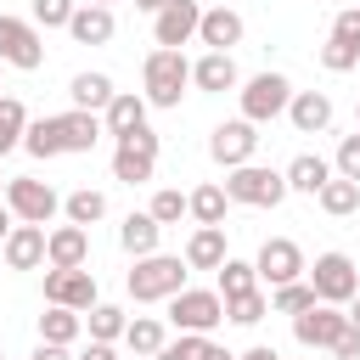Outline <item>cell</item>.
<instances>
[{"label":"cell","instance_id":"1","mask_svg":"<svg viewBox=\"0 0 360 360\" xmlns=\"http://www.w3.org/2000/svg\"><path fill=\"white\" fill-rule=\"evenodd\" d=\"M186 259H174V253H152V259H135V270L124 276V287H129V298L135 304H169L174 292H186Z\"/></svg>","mask_w":360,"mask_h":360},{"label":"cell","instance_id":"2","mask_svg":"<svg viewBox=\"0 0 360 360\" xmlns=\"http://www.w3.org/2000/svg\"><path fill=\"white\" fill-rule=\"evenodd\" d=\"M141 84H146V101L152 107H180V96H186V84H191V62H186V51H152L146 56V68H141Z\"/></svg>","mask_w":360,"mask_h":360},{"label":"cell","instance_id":"3","mask_svg":"<svg viewBox=\"0 0 360 360\" xmlns=\"http://www.w3.org/2000/svg\"><path fill=\"white\" fill-rule=\"evenodd\" d=\"M225 197L242 202V208H281L287 174H281V169H264V163H242V169L225 174Z\"/></svg>","mask_w":360,"mask_h":360},{"label":"cell","instance_id":"4","mask_svg":"<svg viewBox=\"0 0 360 360\" xmlns=\"http://www.w3.org/2000/svg\"><path fill=\"white\" fill-rule=\"evenodd\" d=\"M304 281L315 287V298H321V304H338V309L360 292V270H354V259H349V253H338V248H332V253H315V264L304 270Z\"/></svg>","mask_w":360,"mask_h":360},{"label":"cell","instance_id":"5","mask_svg":"<svg viewBox=\"0 0 360 360\" xmlns=\"http://www.w3.org/2000/svg\"><path fill=\"white\" fill-rule=\"evenodd\" d=\"M287 107H292V84H287V73L264 68V73H253V79L242 84V118H248V124H270V118H281Z\"/></svg>","mask_w":360,"mask_h":360},{"label":"cell","instance_id":"6","mask_svg":"<svg viewBox=\"0 0 360 360\" xmlns=\"http://www.w3.org/2000/svg\"><path fill=\"white\" fill-rule=\"evenodd\" d=\"M6 208H11V219H17V225H51V214L62 208V197H56V186H51V180L17 174V180H6Z\"/></svg>","mask_w":360,"mask_h":360},{"label":"cell","instance_id":"7","mask_svg":"<svg viewBox=\"0 0 360 360\" xmlns=\"http://www.w3.org/2000/svg\"><path fill=\"white\" fill-rule=\"evenodd\" d=\"M169 321H174V332H197V338H208V332L225 321V298H219L214 287H186V292L169 298Z\"/></svg>","mask_w":360,"mask_h":360},{"label":"cell","instance_id":"8","mask_svg":"<svg viewBox=\"0 0 360 360\" xmlns=\"http://www.w3.org/2000/svg\"><path fill=\"white\" fill-rule=\"evenodd\" d=\"M253 270H259V281L276 292V287H287V281H304V248L292 242V236H264L259 242V259H253Z\"/></svg>","mask_w":360,"mask_h":360},{"label":"cell","instance_id":"9","mask_svg":"<svg viewBox=\"0 0 360 360\" xmlns=\"http://www.w3.org/2000/svg\"><path fill=\"white\" fill-rule=\"evenodd\" d=\"M0 62L22 68V73H34L45 62V39H39V28L28 17H0Z\"/></svg>","mask_w":360,"mask_h":360},{"label":"cell","instance_id":"10","mask_svg":"<svg viewBox=\"0 0 360 360\" xmlns=\"http://www.w3.org/2000/svg\"><path fill=\"white\" fill-rule=\"evenodd\" d=\"M253 152H259V124H248V118H231L208 135V158L219 169H242V163H253Z\"/></svg>","mask_w":360,"mask_h":360},{"label":"cell","instance_id":"11","mask_svg":"<svg viewBox=\"0 0 360 360\" xmlns=\"http://www.w3.org/2000/svg\"><path fill=\"white\" fill-rule=\"evenodd\" d=\"M152 169H158V135H152V129L124 135V141H118V152H112V180L141 186V180H152Z\"/></svg>","mask_w":360,"mask_h":360},{"label":"cell","instance_id":"12","mask_svg":"<svg viewBox=\"0 0 360 360\" xmlns=\"http://www.w3.org/2000/svg\"><path fill=\"white\" fill-rule=\"evenodd\" d=\"M45 304H62V309L90 315L101 304L96 298V270H45Z\"/></svg>","mask_w":360,"mask_h":360},{"label":"cell","instance_id":"13","mask_svg":"<svg viewBox=\"0 0 360 360\" xmlns=\"http://www.w3.org/2000/svg\"><path fill=\"white\" fill-rule=\"evenodd\" d=\"M343 326H349V309H338V304H309L304 315H292V338L304 349H332L343 338Z\"/></svg>","mask_w":360,"mask_h":360},{"label":"cell","instance_id":"14","mask_svg":"<svg viewBox=\"0 0 360 360\" xmlns=\"http://www.w3.org/2000/svg\"><path fill=\"white\" fill-rule=\"evenodd\" d=\"M197 28H202V6H197V0H169V6L152 17V34H158L163 51H180L186 39H197Z\"/></svg>","mask_w":360,"mask_h":360},{"label":"cell","instance_id":"15","mask_svg":"<svg viewBox=\"0 0 360 360\" xmlns=\"http://www.w3.org/2000/svg\"><path fill=\"white\" fill-rule=\"evenodd\" d=\"M90 264V231L84 225H56L45 242V270H84Z\"/></svg>","mask_w":360,"mask_h":360},{"label":"cell","instance_id":"16","mask_svg":"<svg viewBox=\"0 0 360 360\" xmlns=\"http://www.w3.org/2000/svg\"><path fill=\"white\" fill-rule=\"evenodd\" d=\"M191 84H197V90H208V96H225V90H236V84H242V73H236V56H231V51H202V56L191 62Z\"/></svg>","mask_w":360,"mask_h":360},{"label":"cell","instance_id":"17","mask_svg":"<svg viewBox=\"0 0 360 360\" xmlns=\"http://www.w3.org/2000/svg\"><path fill=\"white\" fill-rule=\"evenodd\" d=\"M45 242H51L45 225H11V236L0 242V253H6L11 270H39L45 264Z\"/></svg>","mask_w":360,"mask_h":360},{"label":"cell","instance_id":"18","mask_svg":"<svg viewBox=\"0 0 360 360\" xmlns=\"http://www.w3.org/2000/svg\"><path fill=\"white\" fill-rule=\"evenodd\" d=\"M146 96H135V90H118L112 96V107L101 112V124H107V135L112 141H124V135H135V129H146Z\"/></svg>","mask_w":360,"mask_h":360},{"label":"cell","instance_id":"19","mask_svg":"<svg viewBox=\"0 0 360 360\" xmlns=\"http://www.w3.org/2000/svg\"><path fill=\"white\" fill-rule=\"evenodd\" d=\"M287 118H292L298 135H321V129L332 124V96H326V90H292Z\"/></svg>","mask_w":360,"mask_h":360},{"label":"cell","instance_id":"20","mask_svg":"<svg viewBox=\"0 0 360 360\" xmlns=\"http://www.w3.org/2000/svg\"><path fill=\"white\" fill-rule=\"evenodd\" d=\"M56 129H62V146H68V152H96V141L107 135L101 112H79V107L56 112Z\"/></svg>","mask_w":360,"mask_h":360},{"label":"cell","instance_id":"21","mask_svg":"<svg viewBox=\"0 0 360 360\" xmlns=\"http://www.w3.org/2000/svg\"><path fill=\"white\" fill-rule=\"evenodd\" d=\"M225 259H231L225 225H197V231L186 236V264H191V270H219Z\"/></svg>","mask_w":360,"mask_h":360},{"label":"cell","instance_id":"22","mask_svg":"<svg viewBox=\"0 0 360 360\" xmlns=\"http://www.w3.org/2000/svg\"><path fill=\"white\" fill-rule=\"evenodd\" d=\"M281 174H287V191H304V197H321V186H326V180H332L338 169H332V163H326L321 152H298V158H292V163H287Z\"/></svg>","mask_w":360,"mask_h":360},{"label":"cell","instance_id":"23","mask_svg":"<svg viewBox=\"0 0 360 360\" xmlns=\"http://www.w3.org/2000/svg\"><path fill=\"white\" fill-rule=\"evenodd\" d=\"M197 39H202L208 51H231V45H242V17H236L231 6H214V11H202Z\"/></svg>","mask_w":360,"mask_h":360},{"label":"cell","instance_id":"24","mask_svg":"<svg viewBox=\"0 0 360 360\" xmlns=\"http://www.w3.org/2000/svg\"><path fill=\"white\" fill-rule=\"evenodd\" d=\"M68 34L79 39V45H107L112 39V6H79L73 11V22H68Z\"/></svg>","mask_w":360,"mask_h":360},{"label":"cell","instance_id":"25","mask_svg":"<svg viewBox=\"0 0 360 360\" xmlns=\"http://www.w3.org/2000/svg\"><path fill=\"white\" fill-rule=\"evenodd\" d=\"M68 96H73V107H79V112H107L118 90H112V79H107V73H73Z\"/></svg>","mask_w":360,"mask_h":360},{"label":"cell","instance_id":"26","mask_svg":"<svg viewBox=\"0 0 360 360\" xmlns=\"http://www.w3.org/2000/svg\"><path fill=\"white\" fill-rule=\"evenodd\" d=\"M79 332H84V315H79V309L45 304V315H39V343H62V349H73Z\"/></svg>","mask_w":360,"mask_h":360},{"label":"cell","instance_id":"27","mask_svg":"<svg viewBox=\"0 0 360 360\" xmlns=\"http://www.w3.org/2000/svg\"><path fill=\"white\" fill-rule=\"evenodd\" d=\"M158 236H163V225H158L152 214H129V219L118 225V242H124V253H135V259H152V253H158Z\"/></svg>","mask_w":360,"mask_h":360},{"label":"cell","instance_id":"28","mask_svg":"<svg viewBox=\"0 0 360 360\" xmlns=\"http://www.w3.org/2000/svg\"><path fill=\"white\" fill-rule=\"evenodd\" d=\"M163 343H169V332H163V321H158V315H135V321L124 326V349H129L135 360H152Z\"/></svg>","mask_w":360,"mask_h":360},{"label":"cell","instance_id":"29","mask_svg":"<svg viewBox=\"0 0 360 360\" xmlns=\"http://www.w3.org/2000/svg\"><path fill=\"white\" fill-rule=\"evenodd\" d=\"M186 202H191V219L197 225H225V208H231V197H225V186H197V191H186Z\"/></svg>","mask_w":360,"mask_h":360},{"label":"cell","instance_id":"30","mask_svg":"<svg viewBox=\"0 0 360 360\" xmlns=\"http://www.w3.org/2000/svg\"><path fill=\"white\" fill-rule=\"evenodd\" d=\"M62 214H68V225H96V219H107V197L96 186H79L62 197Z\"/></svg>","mask_w":360,"mask_h":360},{"label":"cell","instance_id":"31","mask_svg":"<svg viewBox=\"0 0 360 360\" xmlns=\"http://www.w3.org/2000/svg\"><path fill=\"white\" fill-rule=\"evenodd\" d=\"M315 202H321L332 219H349V214L360 208V186H354V180H343V174H332V180L321 186V197H315Z\"/></svg>","mask_w":360,"mask_h":360},{"label":"cell","instance_id":"32","mask_svg":"<svg viewBox=\"0 0 360 360\" xmlns=\"http://www.w3.org/2000/svg\"><path fill=\"white\" fill-rule=\"evenodd\" d=\"M124 326H129V315H124L118 304H96V309L84 315V332H90V343H118V338H124Z\"/></svg>","mask_w":360,"mask_h":360},{"label":"cell","instance_id":"33","mask_svg":"<svg viewBox=\"0 0 360 360\" xmlns=\"http://www.w3.org/2000/svg\"><path fill=\"white\" fill-rule=\"evenodd\" d=\"M214 276H219V287H214L219 298H242V292H253V287H259V270H253L248 259H225Z\"/></svg>","mask_w":360,"mask_h":360},{"label":"cell","instance_id":"34","mask_svg":"<svg viewBox=\"0 0 360 360\" xmlns=\"http://www.w3.org/2000/svg\"><path fill=\"white\" fill-rule=\"evenodd\" d=\"M22 135H28V107L17 96H0V158L11 146H22Z\"/></svg>","mask_w":360,"mask_h":360},{"label":"cell","instance_id":"35","mask_svg":"<svg viewBox=\"0 0 360 360\" xmlns=\"http://www.w3.org/2000/svg\"><path fill=\"white\" fill-rule=\"evenodd\" d=\"M22 146L34 152V158H62L68 146H62V129H56V118H28V135H22Z\"/></svg>","mask_w":360,"mask_h":360},{"label":"cell","instance_id":"36","mask_svg":"<svg viewBox=\"0 0 360 360\" xmlns=\"http://www.w3.org/2000/svg\"><path fill=\"white\" fill-rule=\"evenodd\" d=\"M309 304H321L309 281H287V287H276V292H270V309H276V315H304Z\"/></svg>","mask_w":360,"mask_h":360},{"label":"cell","instance_id":"37","mask_svg":"<svg viewBox=\"0 0 360 360\" xmlns=\"http://www.w3.org/2000/svg\"><path fill=\"white\" fill-rule=\"evenodd\" d=\"M270 315V298L253 287V292H242V298H225V321H236V326H259Z\"/></svg>","mask_w":360,"mask_h":360},{"label":"cell","instance_id":"38","mask_svg":"<svg viewBox=\"0 0 360 360\" xmlns=\"http://www.w3.org/2000/svg\"><path fill=\"white\" fill-rule=\"evenodd\" d=\"M158 225H180L186 214H191V202H186V191H174V186H163L158 197H152V208H146Z\"/></svg>","mask_w":360,"mask_h":360},{"label":"cell","instance_id":"39","mask_svg":"<svg viewBox=\"0 0 360 360\" xmlns=\"http://www.w3.org/2000/svg\"><path fill=\"white\" fill-rule=\"evenodd\" d=\"M73 11H79L73 0H34L28 22H34V28H68V22H73Z\"/></svg>","mask_w":360,"mask_h":360},{"label":"cell","instance_id":"40","mask_svg":"<svg viewBox=\"0 0 360 360\" xmlns=\"http://www.w3.org/2000/svg\"><path fill=\"white\" fill-rule=\"evenodd\" d=\"M321 68L326 73H349V68H360V51H349L343 39H326L321 45Z\"/></svg>","mask_w":360,"mask_h":360},{"label":"cell","instance_id":"41","mask_svg":"<svg viewBox=\"0 0 360 360\" xmlns=\"http://www.w3.org/2000/svg\"><path fill=\"white\" fill-rule=\"evenodd\" d=\"M332 169H338L343 180H354V186H360V129H354V135H343V146H338Z\"/></svg>","mask_w":360,"mask_h":360},{"label":"cell","instance_id":"42","mask_svg":"<svg viewBox=\"0 0 360 360\" xmlns=\"http://www.w3.org/2000/svg\"><path fill=\"white\" fill-rule=\"evenodd\" d=\"M202 343H208V338H197V332H180V338H174V343H163L152 360H197V354H202Z\"/></svg>","mask_w":360,"mask_h":360},{"label":"cell","instance_id":"43","mask_svg":"<svg viewBox=\"0 0 360 360\" xmlns=\"http://www.w3.org/2000/svg\"><path fill=\"white\" fill-rule=\"evenodd\" d=\"M332 39H343L349 51H360V6H349V11L332 17Z\"/></svg>","mask_w":360,"mask_h":360},{"label":"cell","instance_id":"44","mask_svg":"<svg viewBox=\"0 0 360 360\" xmlns=\"http://www.w3.org/2000/svg\"><path fill=\"white\" fill-rule=\"evenodd\" d=\"M332 354H338V360H360V326H354V321L343 326V338L332 343Z\"/></svg>","mask_w":360,"mask_h":360},{"label":"cell","instance_id":"45","mask_svg":"<svg viewBox=\"0 0 360 360\" xmlns=\"http://www.w3.org/2000/svg\"><path fill=\"white\" fill-rule=\"evenodd\" d=\"M34 360H73V354H68L62 343H39V349H34Z\"/></svg>","mask_w":360,"mask_h":360},{"label":"cell","instance_id":"46","mask_svg":"<svg viewBox=\"0 0 360 360\" xmlns=\"http://www.w3.org/2000/svg\"><path fill=\"white\" fill-rule=\"evenodd\" d=\"M79 360H118V354H112V343H90Z\"/></svg>","mask_w":360,"mask_h":360},{"label":"cell","instance_id":"47","mask_svg":"<svg viewBox=\"0 0 360 360\" xmlns=\"http://www.w3.org/2000/svg\"><path fill=\"white\" fill-rule=\"evenodd\" d=\"M197 360H236V354H231V349H219V343H202V354H197Z\"/></svg>","mask_w":360,"mask_h":360},{"label":"cell","instance_id":"48","mask_svg":"<svg viewBox=\"0 0 360 360\" xmlns=\"http://www.w3.org/2000/svg\"><path fill=\"white\" fill-rule=\"evenodd\" d=\"M236 360H281V354H276V349H264V343H259V349H248V354H236Z\"/></svg>","mask_w":360,"mask_h":360},{"label":"cell","instance_id":"49","mask_svg":"<svg viewBox=\"0 0 360 360\" xmlns=\"http://www.w3.org/2000/svg\"><path fill=\"white\" fill-rule=\"evenodd\" d=\"M11 225H17V219H11V208H6V202H0V242H6V236H11Z\"/></svg>","mask_w":360,"mask_h":360},{"label":"cell","instance_id":"50","mask_svg":"<svg viewBox=\"0 0 360 360\" xmlns=\"http://www.w3.org/2000/svg\"><path fill=\"white\" fill-rule=\"evenodd\" d=\"M135 6H141V11H152V17H158V11H163V6H169V0H135Z\"/></svg>","mask_w":360,"mask_h":360},{"label":"cell","instance_id":"51","mask_svg":"<svg viewBox=\"0 0 360 360\" xmlns=\"http://www.w3.org/2000/svg\"><path fill=\"white\" fill-rule=\"evenodd\" d=\"M349 321H354V326H360V292H354V298H349Z\"/></svg>","mask_w":360,"mask_h":360},{"label":"cell","instance_id":"52","mask_svg":"<svg viewBox=\"0 0 360 360\" xmlns=\"http://www.w3.org/2000/svg\"><path fill=\"white\" fill-rule=\"evenodd\" d=\"M0 202H6V174H0Z\"/></svg>","mask_w":360,"mask_h":360},{"label":"cell","instance_id":"53","mask_svg":"<svg viewBox=\"0 0 360 360\" xmlns=\"http://www.w3.org/2000/svg\"><path fill=\"white\" fill-rule=\"evenodd\" d=\"M90 6H112V0H90Z\"/></svg>","mask_w":360,"mask_h":360},{"label":"cell","instance_id":"54","mask_svg":"<svg viewBox=\"0 0 360 360\" xmlns=\"http://www.w3.org/2000/svg\"><path fill=\"white\" fill-rule=\"evenodd\" d=\"M0 90H6V84H0Z\"/></svg>","mask_w":360,"mask_h":360},{"label":"cell","instance_id":"55","mask_svg":"<svg viewBox=\"0 0 360 360\" xmlns=\"http://www.w3.org/2000/svg\"><path fill=\"white\" fill-rule=\"evenodd\" d=\"M0 360H6V354H0Z\"/></svg>","mask_w":360,"mask_h":360}]
</instances>
